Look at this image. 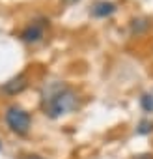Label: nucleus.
<instances>
[{
  "label": "nucleus",
  "instance_id": "nucleus-1",
  "mask_svg": "<svg viewBox=\"0 0 153 159\" xmlns=\"http://www.w3.org/2000/svg\"><path fill=\"white\" fill-rule=\"evenodd\" d=\"M76 105H79V94L65 83H50L41 94V109L45 116L52 120L73 112Z\"/></svg>",
  "mask_w": 153,
  "mask_h": 159
},
{
  "label": "nucleus",
  "instance_id": "nucleus-2",
  "mask_svg": "<svg viewBox=\"0 0 153 159\" xmlns=\"http://www.w3.org/2000/svg\"><path fill=\"white\" fill-rule=\"evenodd\" d=\"M4 122H6L8 129L11 133L19 135V137L28 135L30 129H32V114L26 109H23L21 105H17V103H11V105L6 107V111H4Z\"/></svg>",
  "mask_w": 153,
  "mask_h": 159
},
{
  "label": "nucleus",
  "instance_id": "nucleus-3",
  "mask_svg": "<svg viewBox=\"0 0 153 159\" xmlns=\"http://www.w3.org/2000/svg\"><path fill=\"white\" fill-rule=\"evenodd\" d=\"M47 26H49V21H32L19 32V39L23 43L36 45L45 38V28Z\"/></svg>",
  "mask_w": 153,
  "mask_h": 159
},
{
  "label": "nucleus",
  "instance_id": "nucleus-4",
  "mask_svg": "<svg viewBox=\"0 0 153 159\" xmlns=\"http://www.w3.org/2000/svg\"><path fill=\"white\" fill-rule=\"evenodd\" d=\"M26 86H28V77H26L24 73H19L17 77L10 79L8 83H4L2 86H0V90H2L4 94H8V96H17V94H21Z\"/></svg>",
  "mask_w": 153,
  "mask_h": 159
},
{
  "label": "nucleus",
  "instance_id": "nucleus-5",
  "mask_svg": "<svg viewBox=\"0 0 153 159\" xmlns=\"http://www.w3.org/2000/svg\"><path fill=\"white\" fill-rule=\"evenodd\" d=\"M116 10H118V6L114 2H110V0H97V2L92 6L90 13L94 17H97V19H107V17L114 15Z\"/></svg>",
  "mask_w": 153,
  "mask_h": 159
},
{
  "label": "nucleus",
  "instance_id": "nucleus-6",
  "mask_svg": "<svg viewBox=\"0 0 153 159\" xmlns=\"http://www.w3.org/2000/svg\"><path fill=\"white\" fill-rule=\"evenodd\" d=\"M149 26H151V25H149L147 19H134V21L131 23V32H133V34H142V32H146Z\"/></svg>",
  "mask_w": 153,
  "mask_h": 159
},
{
  "label": "nucleus",
  "instance_id": "nucleus-7",
  "mask_svg": "<svg viewBox=\"0 0 153 159\" xmlns=\"http://www.w3.org/2000/svg\"><path fill=\"white\" fill-rule=\"evenodd\" d=\"M140 105L146 112H153V96L151 94H144L140 98Z\"/></svg>",
  "mask_w": 153,
  "mask_h": 159
},
{
  "label": "nucleus",
  "instance_id": "nucleus-8",
  "mask_svg": "<svg viewBox=\"0 0 153 159\" xmlns=\"http://www.w3.org/2000/svg\"><path fill=\"white\" fill-rule=\"evenodd\" d=\"M136 131H138L140 135H146V133L153 131V122H142V124L136 127Z\"/></svg>",
  "mask_w": 153,
  "mask_h": 159
},
{
  "label": "nucleus",
  "instance_id": "nucleus-9",
  "mask_svg": "<svg viewBox=\"0 0 153 159\" xmlns=\"http://www.w3.org/2000/svg\"><path fill=\"white\" fill-rule=\"evenodd\" d=\"M62 2H63L65 6H73V4H76V2H79V0H62Z\"/></svg>",
  "mask_w": 153,
  "mask_h": 159
},
{
  "label": "nucleus",
  "instance_id": "nucleus-10",
  "mask_svg": "<svg viewBox=\"0 0 153 159\" xmlns=\"http://www.w3.org/2000/svg\"><path fill=\"white\" fill-rule=\"evenodd\" d=\"M24 159H43V157H39V155H28V157H24Z\"/></svg>",
  "mask_w": 153,
  "mask_h": 159
},
{
  "label": "nucleus",
  "instance_id": "nucleus-11",
  "mask_svg": "<svg viewBox=\"0 0 153 159\" xmlns=\"http://www.w3.org/2000/svg\"><path fill=\"white\" fill-rule=\"evenodd\" d=\"M0 150H2V142H0Z\"/></svg>",
  "mask_w": 153,
  "mask_h": 159
}]
</instances>
